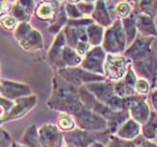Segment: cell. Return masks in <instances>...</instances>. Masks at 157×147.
<instances>
[{
	"label": "cell",
	"instance_id": "obj_1",
	"mask_svg": "<svg viewBox=\"0 0 157 147\" xmlns=\"http://www.w3.org/2000/svg\"><path fill=\"white\" fill-rule=\"evenodd\" d=\"M105 69L109 78L118 80L122 78L126 73V61L120 56H109L105 62Z\"/></svg>",
	"mask_w": 157,
	"mask_h": 147
},
{
	"label": "cell",
	"instance_id": "obj_2",
	"mask_svg": "<svg viewBox=\"0 0 157 147\" xmlns=\"http://www.w3.org/2000/svg\"><path fill=\"white\" fill-rule=\"evenodd\" d=\"M37 16L39 18H43V19H48L51 17L53 16V13H54V10H53L52 6L49 5V3H42L40 6L37 8Z\"/></svg>",
	"mask_w": 157,
	"mask_h": 147
},
{
	"label": "cell",
	"instance_id": "obj_3",
	"mask_svg": "<svg viewBox=\"0 0 157 147\" xmlns=\"http://www.w3.org/2000/svg\"><path fill=\"white\" fill-rule=\"evenodd\" d=\"M59 126H61V128H63V129H70V128L73 127V120L71 119L70 117H67V116H64V117H62L61 119H59Z\"/></svg>",
	"mask_w": 157,
	"mask_h": 147
},
{
	"label": "cell",
	"instance_id": "obj_4",
	"mask_svg": "<svg viewBox=\"0 0 157 147\" xmlns=\"http://www.w3.org/2000/svg\"><path fill=\"white\" fill-rule=\"evenodd\" d=\"M2 25L5 28H7V29H13V27H15V25H16V20H15V18L11 16L3 17Z\"/></svg>",
	"mask_w": 157,
	"mask_h": 147
},
{
	"label": "cell",
	"instance_id": "obj_5",
	"mask_svg": "<svg viewBox=\"0 0 157 147\" xmlns=\"http://www.w3.org/2000/svg\"><path fill=\"white\" fill-rule=\"evenodd\" d=\"M117 14L119 15V16L121 17H124V16H127L128 13H129V6H128L127 3H124V2H121L118 5L117 7Z\"/></svg>",
	"mask_w": 157,
	"mask_h": 147
},
{
	"label": "cell",
	"instance_id": "obj_6",
	"mask_svg": "<svg viewBox=\"0 0 157 147\" xmlns=\"http://www.w3.org/2000/svg\"><path fill=\"white\" fill-rule=\"evenodd\" d=\"M136 90L140 93H147L148 91V83L145 80H139L136 84Z\"/></svg>",
	"mask_w": 157,
	"mask_h": 147
},
{
	"label": "cell",
	"instance_id": "obj_7",
	"mask_svg": "<svg viewBox=\"0 0 157 147\" xmlns=\"http://www.w3.org/2000/svg\"><path fill=\"white\" fill-rule=\"evenodd\" d=\"M86 49H88V45L85 44V43H78V52L80 54H84L86 52Z\"/></svg>",
	"mask_w": 157,
	"mask_h": 147
},
{
	"label": "cell",
	"instance_id": "obj_8",
	"mask_svg": "<svg viewBox=\"0 0 157 147\" xmlns=\"http://www.w3.org/2000/svg\"><path fill=\"white\" fill-rule=\"evenodd\" d=\"M10 8V5L8 2H3L2 5H1V14H3L5 13V11H6V10H8Z\"/></svg>",
	"mask_w": 157,
	"mask_h": 147
},
{
	"label": "cell",
	"instance_id": "obj_9",
	"mask_svg": "<svg viewBox=\"0 0 157 147\" xmlns=\"http://www.w3.org/2000/svg\"><path fill=\"white\" fill-rule=\"evenodd\" d=\"M70 2H78V1H80V0H69Z\"/></svg>",
	"mask_w": 157,
	"mask_h": 147
},
{
	"label": "cell",
	"instance_id": "obj_10",
	"mask_svg": "<svg viewBox=\"0 0 157 147\" xmlns=\"http://www.w3.org/2000/svg\"><path fill=\"white\" fill-rule=\"evenodd\" d=\"M85 1H88V2H90V1H94V0H85Z\"/></svg>",
	"mask_w": 157,
	"mask_h": 147
}]
</instances>
